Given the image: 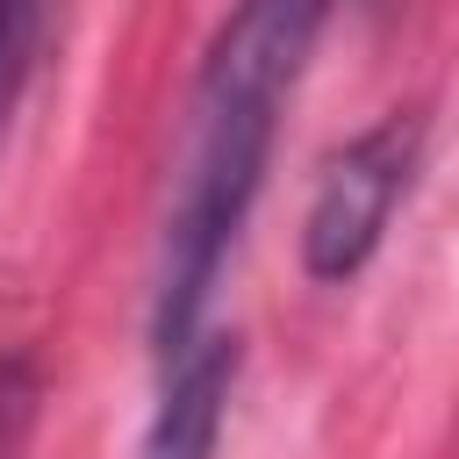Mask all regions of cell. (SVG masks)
<instances>
[{"mask_svg": "<svg viewBox=\"0 0 459 459\" xmlns=\"http://www.w3.org/2000/svg\"><path fill=\"white\" fill-rule=\"evenodd\" d=\"M337 0H237L201 57V79L186 93V129L222 136H265L280 129V100L294 93L323 22Z\"/></svg>", "mask_w": 459, "mask_h": 459, "instance_id": "6da1fadb", "label": "cell"}, {"mask_svg": "<svg viewBox=\"0 0 459 459\" xmlns=\"http://www.w3.org/2000/svg\"><path fill=\"white\" fill-rule=\"evenodd\" d=\"M416 158H423V122L416 115H380L373 129H359L344 151L323 158V172L308 186V208H301L308 280L337 287L380 251V237H387V222H394V208L416 179Z\"/></svg>", "mask_w": 459, "mask_h": 459, "instance_id": "7a4b0ae2", "label": "cell"}, {"mask_svg": "<svg viewBox=\"0 0 459 459\" xmlns=\"http://www.w3.org/2000/svg\"><path fill=\"white\" fill-rule=\"evenodd\" d=\"M230 387H237V337L201 330V344L165 366L158 409H151V423L136 437V459H215Z\"/></svg>", "mask_w": 459, "mask_h": 459, "instance_id": "3957f363", "label": "cell"}, {"mask_svg": "<svg viewBox=\"0 0 459 459\" xmlns=\"http://www.w3.org/2000/svg\"><path fill=\"white\" fill-rule=\"evenodd\" d=\"M36 29H43V0H0V136H7V115H14L22 86H29Z\"/></svg>", "mask_w": 459, "mask_h": 459, "instance_id": "277c9868", "label": "cell"}, {"mask_svg": "<svg viewBox=\"0 0 459 459\" xmlns=\"http://www.w3.org/2000/svg\"><path fill=\"white\" fill-rule=\"evenodd\" d=\"M36 409H43L36 359H29V351H7V359H0V459H22V452H29Z\"/></svg>", "mask_w": 459, "mask_h": 459, "instance_id": "5b68a950", "label": "cell"}]
</instances>
